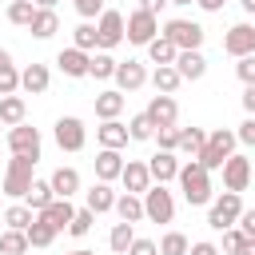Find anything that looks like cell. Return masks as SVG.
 Segmentation results:
<instances>
[{"instance_id":"6da1fadb","label":"cell","mask_w":255,"mask_h":255,"mask_svg":"<svg viewBox=\"0 0 255 255\" xmlns=\"http://www.w3.org/2000/svg\"><path fill=\"white\" fill-rule=\"evenodd\" d=\"M175 179H179V187H183V199H187L191 207H203V203H211V171H203L195 159L179 163Z\"/></svg>"},{"instance_id":"7a4b0ae2","label":"cell","mask_w":255,"mask_h":255,"mask_svg":"<svg viewBox=\"0 0 255 255\" xmlns=\"http://www.w3.org/2000/svg\"><path fill=\"white\" fill-rule=\"evenodd\" d=\"M231 151H235V131H227V128H215V131L203 139V147L195 151V163H199L203 171H219V163H223Z\"/></svg>"},{"instance_id":"3957f363","label":"cell","mask_w":255,"mask_h":255,"mask_svg":"<svg viewBox=\"0 0 255 255\" xmlns=\"http://www.w3.org/2000/svg\"><path fill=\"white\" fill-rule=\"evenodd\" d=\"M139 203H143V219H151V223H171L175 219V199H171V191L163 183L147 187L139 195Z\"/></svg>"},{"instance_id":"277c9868","label":"cell","mask_w":255,"mask_h":255,"mask_svg":"<svg viewBox=\"0 0 255 255\" xmlns=\"http://www.w3.org/2000/svg\"><path fill=\"white\" fill-rule=\"evenodd\" d=\"M239 211H243V195H239V191H223L219 199H211V211H207V227H211V231L235 227Z\"/></svg>"},{"instance_id":"5b68a950","label":"cell","mask_w":255,"mask_h":255,"mask_svg":"<svg viewBox=\"0 0 255 255\" xmlns=\"http://www.w3.org/2000/svg\"><path fill=\"white\" fill-rule=\"evenodd\" d=\"M32 167H36V159H28V155H12V159H8V171H4V195L24 199L28 183L36 179V175H32Z\"/></svg>"},{"instance_id":"8992f818","label":"cell","mask_w":255,"mask_h":255,"mask_svg":"<svg viewBox=\"0 0 255 255\" xmlns=\"http://www.w3.org/2000/svg\"><path fill=\"white\" fill-rule=\"evenodd\" d=\"M116 44H124V12L104 8L100 20H96V48L100 52H112Z\"/></svg>"},{"instance_id":"52a82bcc","label":"cell","mask_w":255,"mask_h":255,"mask_svg":"<svg viewBox=\"0 0 255 255\" xmlns=\"http://www.w3.org/2000/svg\"><path fill=\"white\" fill-rule=\"evenodd\" d=\"M159 36H163V40H171L179 52H183V48H199V44H203V24H195V20H179V16H175V20H167V24H163V32H159Z\"/></svg>"},{"instance_id":"ba28073f","label":"cell","mask_w":255,"mask_h":255,"mask_svg":"<svg viewBox=\"0 0 255 255\" xmlns=\"http://www.w3.org/2000/svg\"><path fill=\"white\" fill-rule=\"evenodd\" d=\"M159 36V16H151V12H131L128 20H124V40H131V44H147V40H155Z\"/></svg>"},{"instance_id":"9c48e42d","label":"cell","mask_w":255,"mask_h":255,"mask_svg":"<svg viewBox=\"0 0 255 255\" xmlns=\"http://www.w3.org/2000/svg\"><path fill=\"white\" fill-rule=\"evenodd\" d=\"M56 143H60V151H84V143H88V128H84V120H76V116H60V120H56Z\"/></svg>"},{"instance_id":"30bf717a","label":"cell","mask_w":255,"mask_h":255,"mask_svg":"<svg viewBox=\"0 0 255 255\" xmlns=\"http://www.w3.org/2000/svg\"><path fill=\"white\" fill-rule=\"evenodd\" d=\"M219 167H223V187H227V191H239V195H243V191H247V183H251V159H247V155H235V151H231V155H227V159H223Z\"/></svg>"},{"instance_id":"8fae6325","label":"cell","mask_w":255,"mask_h":255,"mask_svg":"<svg viewBox=\"0 0 255 255\" xmlns=\"http://www.w3.org/2000/svg\"><path fill=\"white\" fill-rule=\"evenodd\" d=\"M8 151H12V155L40 159V131H36V128H28V124L8 128Z\"/></svg>"},{"instance_id":"7c38bea8","label":"cell","mask_w":255,"mask_h":255,"mask_svg":"<svg viewBox=\"0 0 255 255\" xmlns=\"http://www.w3.org/2000/svg\"><path fill=\"white\" fill-rule=\"evenodd\" d=\"M112 80H116V92H139L143 84H147V72H143V64L139 60H124V64H116V72H112Z\"/></svg>"},{"instance_id":"4fadbf2b","label":"cell","mask_w":255,"mask_h":255,"mask_svg":"<svg viewBox=\"0 0 255 255\" xmlns=\"http://www.w3.org/2000/svg\"><path fill=\"white\" fill-rule=\"evenodd\" d=\"M143 116L151 120V128H171V124L179 120V104H175V96H163V92H155Z\"/></svg>"},{"instance_id":"5bb4252c","label":"cell","mask_w":255,"mask_h":255,"mask_svg":"<svg viewBox=\"0 0 255 255\" xmlns=\"http://www.w3.org/2000/svg\"><path fill=\"white\" fill-rule=\"evenodd\" d=\"M223 52L227 56H251L255 52V28L243 20V24H235L227 36H223Z\"/></svg>"},{"instance_id":"9a60e30c","label":"cell","mask_w":255,"mask_h":255,"mask_svg":"<svg viewBox=\"0 0 255 255\" xmlns=\"http://www.w3.org/2000/svg\"><path fill=\"white\" fill-rule=\"evenodd\" d=\"M171 68L179 72V80H203L207 60H203V52H199V48H183V52H175Z\"/></svg>"},{"instance_id":"2e32d148","label":"cell","mask_w":255,"mask_h":255,"mask_svg":"<svg viewBox=\"0 0 255 255\" xmlns=\"http://www.w3.org/2000/svg\"><path fill=\"white\" fill-rule=\"evenodd\" d=\"M120 183H124V191H131V195H143V191L151 187L147 163H139V159H128V163L120 167Z\"/></svg>"},{"instance_id":"e0dca14e","label":"cell","mask_w":255,"mask_h":255,"mask_svg":"<svg viewBox=\"0 0 255 255\" xmlns=\"http://www.w3.org/2000/svg\"><path fill=\"white\" fill-rule=\"evenodd\" d=\"M72 211H76V207H72V199H52V203H44L36 215H40V219H44V223H48V227L60 235V231H68V223H72Z\"/></svg>"},{"instance_id":"ac0fdd59","label":"cell","mask_w":255,"mask_h":255,"mask_svg":"<svg viewBox=\"0 0 255 255\" xmlns=\"http://www.w3.org/2000/svg\"><path fill=\"white\" fill-rule=\"evenodd\" d=\"M48 187H52L56 199H72V195L80 191V171H76V167H56V171L48 175Z\"/></svg>"},{"instance_id":"d6986e66","label":"cell","mask_w":255,"mask_h":255,"mask_svg":"<svg viewBox=\"0 0 255 255\" xmlns=\"http://www.w3.org/2000/svg\"><path fill=\"white\" fill-rule=\"evenodd\" d=\"M56 68H60L64 76H72V80H84V76H88V52L64 48V52H56Z\"/></svg>"},{"instance_id":"ffe728a7","label":"cell","mask_w":255,"mask_h":255,"mask_svg":"<svg viewBox=\"0 0 255 255\" xmlns=\"http://www.w3.org/2000/svg\"><path fill=\"white\" fill-rule=\"evenodd\" d=\"M120 167H124V155H120L116 147H100V151H96V179H100V183L120 179Z\"/></svg>"},{"instance_id":"44dd1931","label":"cell","mask_w":255,"mask_h":255,"mask_svg":"<svg viewBox=\"0 0 255 255\" xmlns=\"http://www.w3.org/2000/svg\"><path fill=\"white\" fill-rule=\"evenodd\" d=\"M175 171H179V159H175V151H155V155L147 159V175H151L155 183H167V179H175Z\"/></svg>"},{"instance_id":"7402d4cb","label":"cell","mask_w":255,"mask_h":255,"mask_svg":"<svg viewBox=\"0 0 255 255\" xmlns=\"http://www.w3.org/2000/svg\"><path fill=\"white\" fill-rule=\"evenodd\" d=\"M48 84H52V76H48V68H44V64H28V68L20 72V88H24L28 96H44V92H48Z\"/></svg>"},{"instance_id":"603a6c76","label":"cell","mask_w":255,"mask_h":255,"mask_svg":"<svg viewBox=\"0 0 255 255\" xmlns=\"http://www.w3.org/2000/svg\"><path fill=\"white\" fill-rule=\"evenodd\" d=\"M96 139H100V147H128V124H120V120H104L100 128H96Z\"/></svg>"},{"instance_id":"cb8c5ba5","label":"cell","mask_w":255,"mask_h":255,"mask_svg":"<svg viewBox=\"0 0 255 255\" xmlns=\"http://www.w3.org/2000/svg\"><path fill=\"white\" fill-rule=\"evenodd\" d=\"M28 32H32L36 40H52V36L60 32V20H56V8H36V16H32V24H28Z\"/></svg>"},{"instance_id":"d4e9b609","label":"cell","mask_w":255,"mask_h":255,"mask_svg":"<svg viewBox=\"0 0 255 255\" xmlns=\"http://www.w3.org/2000/svg\"><path fill=\"white\" fill-rule=\"evenodd\" d=\"M124 104H128V96H124V92H116V88H108V92H100V96H96V116H100V120H120Z\"/></svg>"},{"instance_id":"484cf974","label":"cell","mask_w":255,"mask_h":255,"mask_svg":"<svg viewBox=\"0 0 255 255\" xmlns=\"http://www.w3.org/2000/svg\"><path fill=\"white\" fill-rule=\"evenodd\" d=\"M24 116H28V104H24V96H0V124L4 128H16V124H24Z\"/></svg>"},{"instance_id":"4316f807","label":"cell","mask_w":255,"mask_h":255,"mask_svg":"<svg viewBox=\"0 0 255 255\" xmlns=\"http://www.w3.org/2000/svg\"><path fill=\"white\" fill-rule=\"evenodd\" d=\"M112 211L124 219V223H139L143 219V203H139V195H131V191H124V195H116V203H112Z\"/></svg>"},{"instance_id":"83f0119b","label":"cell","mask_w":255,"mask_h":255,"mask_svg":"<svg viewBox=\"0 0 255 255\" xmlns=\"http://www.w3.org/2000/svg\"><path fill=\"white\" fill-rule=\"evenodd\" d=\"M223 251L227 255H255V239L243 235L239 227H223Z\"/></svg>"},{"instance_id":"f1b7e54d","label":"cell","mask_w":255,"mask_h":255,"mask_svg":"<svg viewBox=\"0 0 255 255\" xmlns=\"http://www.w3.org/2000/svg\"><path fill=\"white\" fill-rule=\"evenodd\" d=\"M183 80H179V72L171 68V64H155V72H151V88L155 92H163V96H175V88H179Z\"/></svg>"},{"instance_id":"f546056e","label":"cell","mask_w":255,"mask_h":255,"mask_svg":"<svg viewBox=\"0 0 255 255\" xmlns=\"http://www.w3.org/2000/svg\"><path fill=\"white\" fill-rule=\"evenodd\" d=\"M203 139H207L203 128H179V135H175V151H183V155L195 159V151L203 147Z\"/></svg>"},{"instance_id":"4dcf8cb0","label":"cell","mask_w":255,"mask_h":255,"mask_svg":"<svg viewBox=\"0 0 255 255\" xmlns=\"http://www.w3.org/2000/svg\"><path fill=\"white\" fill-rule=\"evenodd\" d=\"M56 195H52V187H48V179H32L28 183V191H24V207H32V211H40L44 203H52Z\"/></svg>"},{"instance_id":"1f68e13d","label":"cell","mask_w":255,"mask_h":255,"mask_svg":"<svg viewBox=\"0 0 255 255\" xmlns=\"http://www.w3.org/2000/svg\"><path fill=\"white\" fill-rule=\"evenodd\" d=\"M112 203H116V191H112V183H96V187L88 191V211L104 215V211H112Z\"/></svg>"},{"instance_id":"d6a6232c","label":"cell","mask_w":255,"mask_h":255,"mask_svg":"<svg viewBox=\"0 0 255 255\" xmlns=\"http://www.w3.org/2000/svg\"><path fill=\"white\" fill-rule=\"evenodd\" d=\"M143 48H147V60H151V64H171V60H175V52H179V48H175L171 40H163V36L147 40Z\"/></svg>"},{"instance_id":"836d02e7","label":"cell","mask_w":255,"mask_h":255,"mask_svg":"<svg viewBox=\"0 0 255 255\" xmlns=\"http://www.w3.org/2000/svg\"><path fill=\"white\" fill-rule=\"evenodd\" d=\"M112 72H116V60L108 56V52H88V76H96V80H112Z\"/></svg>"},{"instance_id":"e575fe53","label":"cell","mask_w":255,"mask_h":255,"mask_svg":"<svg viewBox=\"0 0 255 255\" xmlns=\"http://www.w3.org/2000/svg\"><path fill=\"white\" fill-rule=\"evenodd\" d=\"M24 235H28V247H52V239H56V231H52V227H48L40 215H36V219L24 227Z\"/></svg>"},{"instance_id":"d590c367","label":"cell","mask_w":255,"mask_h":255,"mask_svg":"<svg viewBox=\"0 0 255 255\" xmlns=\"http://www.w3.org/2000/svg\"><path fill=\"white\" fill-rule=\"evenodd\" d=\"M131 239H135V223H124V219H120V223L112 227V235H108V247H112L116 255H124Z\"/></svg>"},{"instance_id":"8d00e7d4","label":"cell","mask_w":255,"mask_h":255,"mask_svg":"<svg viewBox=\"0 0 255 255\" xmlns=\"http://www.w3.org/2000/svg\"><path fill=\"white\" fill-rule=\"evenodd\" d=\"M24 251H28V235L16 231V227H8L0 235V255H24Z\"/></svg>"},{"instance_id":"74e56055","label":"cell","mask_w":255,"mask_h":255,"mask_svg":"<svg viewBox=\"0 0 255 255\" xmlns=\"http://www.w3.org/2000/svg\"><path fill=\"white\" fill-rule=\"evenodd\" d=\"M32 16H36V4H32V0H12V4H8V20H12L16 28H28Z\"/></svg>"},{"instance_id":"f35d334b","label":"cell","mask_w":255,"mask_h":255,"mask_svg":"<svg viewBox=\"0 0 255 255\" xmlns=\"http://www.w3.org/2000/svg\"><path fill=\"white\" fill-rule=\"evenodd\" d=\"M155 251H159V255H187V235H183V231H167V235L155 243Z\"/></svg>"},{"instance_id":"ab89813d","label":"cell","mask_w":255,"mask_h":255,"mask_svg":"<svg viewBox=\"0 0 255 255\" xmlns=\"http://www.w3.org/2000/svg\"><path fill=\"white\" fill-rule=\"evenodd\" d=\"M72 40H76L72 48H80V52H96V24H88V20L76 24V28H72Z\"/></svg>"},{"instance_id":"60d3db41","label":"cell","mask_w":255,"mask_h":255,"mask_svg":"<svg viewBox=\"0 0 255 255\" xmlns=\"http://www.w3.org/2000/svg\"><path fill=\"white\" fill-rule=\"evenodd\" d=\"M32 219H36V211H32V207H24V203H12V207L4 211V223H8V227H16V231H24Z\"/></svg>"},{"instance_id":"b9f144b4","label":"cell","mask_w":255,"mask_h":255,"mask_svg":"<svg viewBox=\"0 0 255 255\" xmlns=\"http://www.w3.org/2000/svg\"><path fill=\"white\" fill-rule=\"evenodd\" d=\"M92 223H96V211L80 207V211H72V223H68V231L80 239V235H88V231H92Z\"/></svg>"},{"instance_id":"7bdbcfd3","label":"cell","mask_w":255,"mask_h":255,"mask_svg":"<svg viewBox=\"0 0 255 255\" xmlns=\"http://www.w3.org/2000/svg\"><path fill=\"white\" fill-rule=\"evenodd\" d=\"M151 131H155V128H151V120H147L143 112L131 116V124H128V139H139V143H143V139H151Z\"/></svg>"},{"instance_id":"ee69618b","label":"cell","mask_w":255,"mask_h":255,"mask_svg":"<svg viewBox=\"0 0 255 255\" xmlns=\"http://www.w3.org/2000/svg\"><path fill=\"white\" fill-rule=\"evenodd\" d=\"M12 92H20V72H16V64H4L0 68V96H12Z\"/></svg>"},{"instance_id":"f6af8a7d","label":"cell","mask_w":255,"mask_h":255,"mask_svg":"<svg viewBox=\"0 0 255 255\" xmlns=\"http://www.w3.org/2000/svg\"><path fill=\"white\" fill-rule=\"evenodd\" d=\"M175 135H179V128L171 124V128H155L151 131V139L159 143V151H175Z\"/></svg>"},{"instance_id":"bcb514c9","label":"cell","mask_w":255,"mask_h":255,"mask_svg":"<svg viewBox=\"0 0 255 255\" xmlns=\"http://www.w3.org/2000/svg\"><path fill=\"white\" fill-rule=\"evenodd\" d=\"M239 64H235V72H239V80L243 84H255V52L251 56H235Z\"/></svg>"},{"instance_id":"7dc6e473","label":"cell","mask_w":255,"mask_h":255,"mask_svg":"<svg viewBox=\"0 0 255 255\" xmlns=\"http://www.w3.org/2000/svg\"><path fill=\"white\" fill-rule=\"evenodd\" d=\"M124 255H159V251H155V243H151V239H139V235H135V239L128 243V251H124Z\"/></svg>"},{"instance_id":"c3c4849f","label":"cell","mask_w":255,"mask_h":255,"mask_svg":"<svg viewBox=\"0 0 255 255\" xmlns=\"http://www.w3.org/2000/svg\"><path fill=\"white\" fill-rule=\"evenodd\" d=\"M72 4H76V12H80L84 20H92V16L104 12V0H72Z\"/></svg>"},{"instance_id":"681fc988","label":"cell","mask_w":255,"mask_h":255,"mask_svg":"<svg viewBox=\"0 0 255 255\" xmlns=\"http://www.w3.org/2000/svg\"><path fill=\"white\" fill-rule=\"evenodd\" d=\"M235 143H247V147L255 143V120H251V116L239 124V131H235Z\"/></svg>"},{"instance_id":"f907efd6","label":"cell","mask_w":255,"mask_h":255,"mask_svg":"<svg viewBox=\"0 0 255 255\" xmlns=\"http://www.w3.org/2000/svg\"><path fill=\"white\" fill-rule=\"evenodd\" d=\"M187 255H219V247L207 243V239H199V243H187Z\"/></svg>"},{"instance_id":"816d5d0a","label":"cell","mask_w":255,"mask_h":255,"mask_svg":"<svg viewBox=\"0 0 255 255\" xmlns=\"http://www.w3.org/2000/svg\"><path fill=\"white\" fill-rule=\"evenodd\" d=\"M243 112L255 116V84H243Z\"/></svg>"},{"instance_id":"f5cc1de1","label":"cell","mask_w":255,"mask_h":255,"mask_svg":"<svg viewBox=\"0 0 255 255\" xmlns=\"http://www.w3.org/2000/svg\"><path fill=\"white\" fill-rule=\"evenodd\" d=\"M167 0H139V12H151V16H159V8H163Z\"/></svg>"},{"instance_id":"db71d44e","label":"cell","mask_w":255,"mask_h":255,"mask_svg":"<svg viewBox=\"0 0 255 255\" xmlns=\"http://www.w3.org/2000/svg\"><path fill=\"white\" fill-rule=\"evenodd\" d=\"M195 4H199V8H203V12H219V8H223V4H227V0H195Z\"/></svg>"},{"instance_id":"11a10c76","label":"cell","mask_w":255,"mask_h":255,"mask_svg":"<svg viewBox=\"0 0 255 255\" xmlns=\"http://www.w3.org/2000/svg\"><path fill=\"white\" fill-rule=\"evenodd\" d=\"M4 64H12V56H8V48H0V68H4Z\"/></svg>"},{"instance_id":"9f6ffc18","label":"cell","mask_w":255,"mask_h":255,"mask_svg":"<svg viewBox=\"0 0 255 255\" xmlns=\"http://www.w3.org/2000/svg\"><path fill=\"white\" fill-rule=\"evenodd\" d=\"M36 8H56V0H32Z\"/></svg>"},{"instance_id":"6f0895ef","label":"cell","mask_w":255,"mask_h":255,"mask_svg":"<svg viewBox=\"0 0 255 255\" xmlns=\"http://www.w3.org/2000/svg\"><path fill=\"white\" fill-rule=\"evenodd\" d=\"M243 4V12H255V0H239Z\"/></svg>"},{"instance_id":"680465c9","label":"cell","mask_w":255,"mask_h":255,"mask_svg":"<svg viewBox=\"0 0 255 255\" xmlns=\"http://www.w3.org/2000/svg\"><path fill=\"white\" fill-rule=\"evenodd\" d=\"M167 4H179V8H187V4H195V0H167Z\"/></svg>"},{"instance_id":"91938a15","label":"cell","mask_w":255,"mask_h":255,"mask_svg":"<svg viewBox=\"0 0 255 255\" xmlns=\"http://www.w3.org/2000/svg\"><path fill=\"white\" fill-rule=\"evenodd\" d=\"M68 255H96V251H84V247H80V251H68Z\"/></svg>"},{"instance_id":"94428289","label":"cell","mask_w":255,"mask_h":255,"mask_svg":"<svg viewBox=\"0 0 255 255\" xmlns=\"http://www.w3.org/2000/svg\"><path fill=\"white\" fill-rule=\"evenodd\" d=\"M0 128H4V124H0Z\"/></svg>"}]
</instances>
